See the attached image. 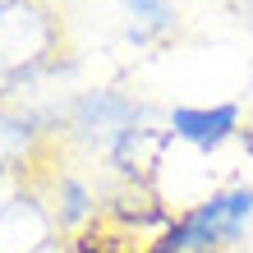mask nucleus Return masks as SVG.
I'll return each instance as SVG.
<instances>
[{
	"label": "nucleus",
	"mask_w": 253,
	"mask_h": 253,
	"mask_svg": "<svg viewBox=\"0 0 253 253\" xmlns=\"http://www.w3.org/2000/svg\"><path fill=\"white\" fill-rule=\"evenodd\" d=\"M92 212H97L92 189H87L83 180H74V175H65L60 189H55V221H60V226H83Z\"/></svg>",
	"instance_id": "obj_4"
},
{
	"label": "nucleus",
	"mask_w": 253,
	"mask_h": 253,
	"mask_svg": "<svg viewBox=\"0 0 253 253\" xmlns=\"http://www.w3.org/2000/svg\"><path fill=\"white\" fill-rule=\"evenodd\" d=\"M120 9L129 14V42L133 46L166 37L175 28V19H180V9H175L170 0H120Z\"/></svg>",
	"instance_id": "obj_3"
},
{
	"label": "nucleus",
	"mask_w": 253,
	"mask_h": 253,
	"mask_svg": "<svg viewBox=\"0 0 253 253\" xmlns=\"http://www.w3.org/2000/svg\"><path fill=\"white\" fill-rule=\"evenodd\" d=\"M253 230V184H230L180 212L147 253H226Z\"/></svg>",
	"instance_id": "obj_1"
},
{
	"label": "nucleus",
	"mask_w": 253,
	"mask_h": 253,
	"mask_svg": "<svg viewBox=\"0 0 253 253\" xmlns=\"http://www.w3.org/2000/svg\"><path fill=\"white\" fill-rule=\"evenodd\" d=\"M240 101H216V106H170L166 115V133L170 138H180L189 147H198V152H216V147H226L230 138H240Z\"/></svg>",
	"instance_id": "obj_2"
}]
</instances>
